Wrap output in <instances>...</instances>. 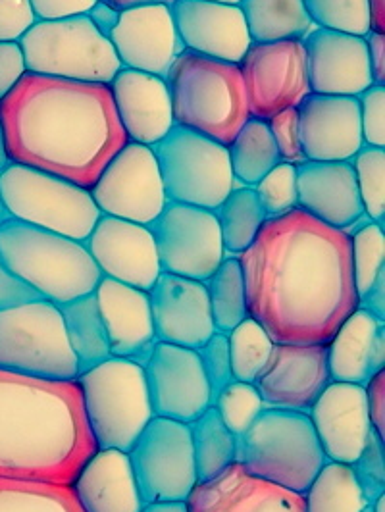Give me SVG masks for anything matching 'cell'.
Masks as SVG:
<instances>
[{"label": "cell", "instance_id": "f6af8a7d", "mask_svg": "<svg viewBox=\"0 0 385 512\" xmlns=\"http://www.w3.org/2000/svg\"><path fill=\"white\" fill-rule=\"evenodd\" d=\"M362 495L368 503L385 495V447L384 437L378 436L376 430L370 432L357 461L349 464Z\"/></svg>", "mask_w": 385, "mask_h": 512}, {"label": "cell", "instance_id": "d590c367", "mask_svg": "<svg viewBox=\"0 0 385 512\" xmlns=\"http://www.w3.org/2000/svg\"><path fill=\"white\" fill-rule=\"evenodd\" d=\"M305 512H362L368 505L349 464L326 462L305 495Z\"/></svg>", "mask_w": 385, "mask_h": 512}, {"label": "cell", "instance_id": "b9f144b4", "mask_svg": "<svg viewBox=\"0 0 385 512\" xmlns=\"http://www.w3.org/2000/svg\"><path fill=\"white\" fill-rule=\"evenodd\" d=\"M312 24L366 37L372 31L368 0H305Z\"/></svg>", "mask_w": 385, "mask_h": 512}, {"label": "cell", "instance_id": "30bf717a", "mask_svg": "<svg viewBox=\"0 0 385 512\" xmlns=\"http://www.w3.org/2000/svg\"><path fill=\"white\" fill-rule=\"evenodd\" d=\"M0 193L10 218L81 243L101 218L89 189L16 162L0 174Z\"/></svg>", "mask_w": 385, "mask_h": 512}, {"label": "cell", "instance_id": "5b68a950", "mask_svg": "<svg viewBox=\"0 0 385 512\" xmlns=\"http://www.w3.org/2000/svg\"><path fill=\"white\" fill-rule=\"evenodd\" d=\"M174 124L230 145L251 118L239 64L183 51L168 68Z\"/></svg>", "mask_w": 385, "mask_h": 512}, {"label": "cell", "instance_id": "7bdbcfd3", "mask_svg": "<svg viewBox=\"0 0 385 512\" xmlns=\"http://www.w3.org/2000/svg\"><path fill=\"white\" fill-rule=\"evenodd\" d=\"M212 407L220 414L231 432L239 437L257 420L258 414L264 410V403L255 384L233 380L218 391Z\"/></svg>", "mask_w": 385, "mask_h": 512}, {"label": "cell", "instance_id": "e7e4bbea", "mask_svg": "<svg viewBox=\"0 0 385 512\" xmlns=\"http://www.w3.org/2000/svg\"><path fill=\"white\" fill-rule=\"evenodd\" d=\"M372 512H385V495L372 503Z\"/></svg>", "mask_w": 385, "mask_h": 512}, {"label": "cell", "instance_id": "f1b7e54d", "mask_svg": "<svg viewBox=\"0 0 385 512\" xmlns=\"http://www.w3.org/2000/svg\"><path fill=\"white\" fill-rule=\"evenodd\" d=\"M83 512H141V499L128 453L97 449L72 482Z\"/></svg>", "mask_w": 385, "mask_h": 512}, {"label": "cell", "instance_id": "d4e9b609", "mask_svg": "<svg viewBox=\"0 0 385 512\" xmlns=\"http://www.w3.org/2000/svg\"><path fill=\"white\" fill-rule=\"evenodd\" d=\"M93 293L110 355L145 366L156 345L149 293L104 276Z\"/></svg>", "mask_w": 385, "mask_h": 512}, {"label": "cell", "instance_id": "be15d7a7", "mask_svg": "<svg viewBox=\"0 0 385 512\" xmlns=\"http://www.w3.org/2000/svg\"><path fill=\"white\" fill-rule=\"evenodd\" d=\"M8 218H10V212H8V208L4 205V199H2V193H0V224L6 222Z\"/></svg>", "mask_w": 385, "mask_h": 512}, {"label": "cell", "instance_id": "9f6ffc18", "mask_svg": "<svg viewBox=\"0 0 385 512\" xmlns=\"http://www.w3.org/2000/svg\"><path fill=\"white\" fill-rule=\"evenodd\" d=\"M385 272L359 299V308L385 322Z\"/></svg>", "mask_w": 385, "mask_h": 512}, {"label": "cell", "instance_id": "484cf974", "mask_svg": "<svg viewBox=\"0 0 385 512\" xmlns=\"http://www.w3.org/2000/svg\"><path fill=\"white\" fill-rule=\"evenodd\" d=\"M297 208L335 230L349 231L364 218L351 162L297 164Z\"/></svg>", "mask_w": 385, "mask_h": 512}, {"label": "cell", "instance_id": "277c9868", "mask_svg": "<svg viewBox=\"0 0 385 512\" xmlns=\"http://www.w3.org/2000/svg\"><path fill=\"white\" fill-rule=\"evenodd\" d=\"M0 264L58 307L93 293L103 278L81 241L14 218L0 224Z\"/></svg>", "mask_w": 385, "mask_h": 512}, {"label": "cell", "instance_id": "3957f363", "mask_svg": "<svg viewBox=\"0 0 385 512\" xmlns=\"http://www.w3.org/2000/svg\"><path fill=\"white\" fill-rule=\"evenodd\" d=\"M95 451L76 380L0 370V478L72 486Z\"/></svg>", "mask_w": 385, "mask_h": 512}, {"label": "cell", "instance_id": "7402d4cb", "mask_svg": "<svg viewBox=\"0 0 385 512\" xmlns=\"http://www.w3.org/2000/svg\"><path fill=\"white\" fill-rule=\"evenodd\" d=\"M170 12L187 51L239 64L253 43L239 4L174 0Z\"/></svg>", "mask_w": 385, "mask_h": 512}, {"label": "cell", "instance_id": "681fc988", "mask_svg": "<svg viewBox=\"0 0 385 512\" xmlns=\"http://www.w3.org/2000/svg\"><path fill=\"white\" fill-rule=\"evenodd\" d=\"M35 22L29 0H0V43H18Z\"/></svg>", "mask_w": 385, "mask_h": 512}, {"label": "cell", "instance_id": "1f68e13d", "mask_svg": "<svg viewBox=\"0 0 385 512\" xmlns=\"http://www.w3.org/2000/svg\"><path fill=\"white\" fill-rule=\"evenodd\" d=\"M58 308L62 314L70 349L76 357L79 374L112 357L95 293L79 297L76 301H70Z\"/></svg>", "mask_w": 385, "mask_h": 512}, {"label": "cell", "instance_id": "836d02e7", "mask_svg": "<svg viewBox=\"0 0 385 512\" xmlns=\"http://www.w3.org/2000/svg\"><path fill=\"white\" fill-rule=\"evenodd\" d=\"M228 154L233 178L241 181L245 187H255L272 168L282 162L268 122L258 118H249L237 131L228 145Z\"/></svg>", "mask_w": 385, "mask_h": 512}, {"label": "cell", "instance_id": "7dc6e473", "mask_svg": "<svg viewBox=\"0 0 385 512\" xmlns=\"http://www.w3.org/2000/svg\"><path fill=\"white\" fill-rule=\"evenodd\" d=\"M268 128L276 143L282 162L301 164L305 160L303 143H301V126H299V110L297 106L285 108L268 120Z\"/></svg>", "mask_w": 385, "mask_h": 512}, {"label": "cell", "instance_id": "11a10c76", "mask_svg": "<svg viewBox=\"0 0 385 512\" xmlns=\"http://www.w3.org/2000/svg\"><path fill=\"white\" fill-rule=\"evenodd\" d=\"M364 39L372 81L374 85H385V35L380 31H370Z\"/></svg>", "mask_w": 385, "mask_h": 512}, {"label": "cell", "instance_id": "83f0119b", "mask_svg": "<svg viewBox=\"0 0 385 512\" xmlns=\"http://www.w3.org/2000/svg\"><path fill=\"white\" fill-rule=\"evenodd\" d=\"M185 503L189 512H305L303 495L253 478L237 462L197 484Z\"/></svg>", "mask_w": 385, "mask_h": 512}, {"label": "cell", "instance_id": "2e32d148", "mask_svg": "<svg viewBox=\"0 0 385 512\" xmlns=\"http://www.w3.org/2000/svg\"><path fill=\"white\" fill-rule=\"evenodd\" d=\"M143 368L154 416L191 424L212 407L210 384L195 349L156 341Z\"/></svg>", "mask_w": 385, "mask_h": 512}, {"label": "cell", "instance_id": "94428289", "mask_svg": "<svg viewBox=\"0 0 385 512\" xmlns=\"http://www.w3.org/2000/svg\"><path fill=\"white\" fill-rule=\"evenodd\" d=\"M141 512H189L187 503H149Z\"/></svg>", "mask_w": 385, "mask_h": 512}, {"label": "cell", "instance_id": "db71d44e", "mask_svg": "<svg viewBox=\"0 0 385 512\" xmlns=\"http://www.w3.org/2000/svg\"><path fill=\"white\" fill-rule=\"evenodd\" d=\"M37 299L41 297L31 287H27L26 283L18 280L0 264V310L29 303V301H37Z\"/></svg>", "mask_w": 385, "mask_h": 512}, {"label": "cell", "instance_id": "7c38bea8", "mask_svg": "<svg viewBox=\"0 0 385 512\" xmlns=\"http://www.w3.org/2000/svg\"><path fill=\"white\" fill-rule=\"evenodd\" d=\"M128 455L145 505L185 503L199 484L189 424L154 416Z\"/></svg>", "mask_w": 385, "mask_h": 512}, {"label": "cell", "instance_id": "44dd1931", "mask_svg": "<svg viewBox=\"0 0 385 512\" xmlns=\"http://www.w3.org/2000/svg\"><path fill=\"white\" fill-rule=\"evenodd\" d=\"M147 293L156 341L197 351L216 333L205 282L160 272Z\"/></svg>", "mask_w": 385, "mask_h": 512}, {"label": "cell", "instance_id": "9c48e42d", "mask_svg": "<svg viewBox=\"0 0 385 512\" xmlns=\"http://www.w3.org/2000/svg\"><path fill=\"white\" fill-rule=\"evenodd\" d=\"M0 370L54 382L77 380L58 305L37 299L0 310Z\"/></svg>", "mask_w": 385, "mask_h": 512}, {"label": "cell", "instance_id": "ee69618b", "mask_svg": "<svg viewBox=\"0 0 385 512\" xmlns=\"http://www.w3.org/2000/svg\"><path fill=\"white\" fill-rule=\"evenodd\" d=\"M253 189L268 218L297 208V164L280 162Z\"/></svg>", "mask_w": 385, "mask_h": 512}, {"label": "cell", "instance_id": "816d5d0a", "mask_svg": "<svg viewBox=\"0 0 385 512\" xmlns=\"http://www.w3.org/2000/svg\"><path fill=\"white\" fill-rule=\"evenodd\" d=\"M37 20H62L87 14L97 0H29Z\"/></svg>", "mask_w": 385, "mask_h": 512}, {"label": "cell", "instance_id": "52a82bcc", "mask_svg": "<svg viewBox=\"0 0 385 512\" xmlns=\"http://www.w3.org/2000/svg\"><path fill=\"white\" fill-rule=\"evenodd\" d=\"M76 382L97 449L129 453L154 418L145 368L133 360L110 357L81 372Z\"/></svg>", "mask_w": 385, "mask_h": 512}, {"label": "cell", "instance_id": "5bb4252c", "mask_svg": "<svg viewBox=\"0 0 385 512\" xmlns=\"http://www.w3.org/2000/svg\"><path fill=\"white\" fill-rule=\"evenodd\" d=\"M104 216L149 226L168 203L153 147L128 141L89 189Z\"/></svg>", "mask_w": 385, "mask_h": 512}, {"label": "cell", "instance_id": "03108f58", "mask_svg": "<svg viewBox=\"0 0 385 512\" xmlns=\"http://www.w3.org/2000/svg\"><path fill=\"white\" fill-rule=\"evenodd\" d=\"M210 2H222V4H239L241 0H210Z\"/></svg>", "mask_w": 385, "mask_h": 512}, {"label": "cell", "instance_id": "6125c7cd", "mask_svg": "<svg viewBox=\"0 0 385 512\" xmlns=\"http://www.w3.org/2000/svg\"><path fill=\"white\" fill-rule=\"evenodd\" d=\"M10 164V156H8V147H6V135H4V128L0 122V174L8 168Z\"/></svg>", "mask_w": 385, "mask_h": 512}, {"label": "cell", "instance_id": "8fae6325", "mask_svg": "<svg viewBox=\"0 0 385 512\" xmlns=\"http://www.w3.org/2000/svg\"><path fill=\"white\" fill-rule=\"evenodd\" d=\"M168 201L216 210L235 189L228 147L176 126L153 147Z\"/></svg>", "mask_w": 385, "mask_h": 512}, {"label": "cell", "instance_id": "6f0895ef", "mask_svg": "<svg viewBox=\"0 0 385 512\" xmlns=\"http://www.w3.org/2000/svg\"><path fill=\"white\" fill-rule=\"evenodd\" d=\"M87 18L93 22V26L103 33L104 37H108L110 31L116 27L118 20H120V12L97 0V4L87 12Z\"/></svg>", "mask_w": 385, "mask_h": 512}, {"label": "cell", "instance_id": "8992f818", "mask_svg": "<svg viewBox=\"0 0 385 512\" xmlns=\"http://www.w3.org/2000/svg\"><path fill=\"white\" fill-rule=\"evenodd\" d=\"M235 462L253 478L305 495L328 461L307 412L264 409L237 437Z\"/></svg>", "mask_w": 385, "mask_h": 512}, {"label": "cell", "instance_id": "d6986e66", "mask_svg": "<svg viewBox=\"0 0 385 512\" xmlns=\"http://www.w3.org/2000/svg\"><path fill=\"white\" fill-rule=\"evenodd\" d=\"M108 41L122 68L164 77L183 51L168 4L137 6L120 12Z\"/></svg>", "mask_w": 385, "mask_h": 512}, {"label": "cell", "instance_id": "f35d334b", "mask_svg": "<svg viewBox=\"0 0 385 512\" xmlns=\"http://www.w3.org/2000/svg\"><path fill=\"white\" fill-rule=\"evenodd\" d=\"M233 380L255 384L272 353L274 341L253 318H245L228 333Z\"/></svg>", "mask_w": 385, "mask_h": 512}, {"label": "cell", "instance_id": "f5cc1de1", "mask_svg": "<svg viewBox=\"0 0 385 512\" xmlns=\"http://www.w3.org/2000/svg\"><path fill=\"white\" fill-rule=\"evenodd\" d=\"M366 407L372 428L385 439V372H378L364 384Z\"/></svg>", "mask_w": 385, "mask_h": 512}, {"label": "cell", "instance_id": "8d00e7d4", "mask_svg": "<svg viewBox=\"0 0 385 512\" xmlns=\"http://www.w3.org/2000/svg\"><path fill=\"white\" fill-rule=\"evenodd\" d=\"M205 283L214 328L216 332L230 333L249 316L239 258L226 256Z\"/></svg>", "mask_w": 385, "mask_h": 512}, {"label": "cell", "instance_id": "ba28073f", "mask_svg": "<svg viewBox=\"0 0 385 512\" xmlns=\"http://www.w3.org/2000/svg\"><path fill=\"white\" fill-rule=\"evenodd\" d=\"M18 43L31 74L108 85L122 70L112 43L87 14L37 20Z\"/></svg>", "mask_w": 385, "mask_h": 512}, {"label": "cell", "instance_id": "ffe728a7", "mask_svg": "<svg viewBox=\"0 0 385 512\" xmlns=\"http://www.w3.org/2000/svg\"><path fill=\"white\" fill-rule=\"evenodd\" d=\"M303 45L310 93L359 97L374 85L364 37L316 27Z\"/></svg>", "mask_w": 385, "mask_h": 512}, {"label": "cell", "instance_id": "e575fe53", "mask_svg": "<svg viewBox=\"0 0 385 512\" xmlns=\"http://www.w3.org/2000/svg\"><path fill=\"white\" fill-rule=\"evenodd\" d=\"M214 214L226 253L237 256L251 247L258 231L268 220L253 187L233 189Z\"/></svg>", "mask_w": 385, "mask_h": 512}, {"label": "cell", "instance_id": "6da1fadb", "mask_svg": "<svg viewBox=\"0 0 385 512\" xmlns=\"http://www.w3.org/2000/svg\"><path fill=\"white\" fill-rule=\"evenodd\" d=\"M247 312L274 343H330L359 308L351 233L293 208L268 218L239 255Z\"/></svg>", "mask_w": 385, "mask_h": 512}, {"label": "cell", "instance_id": "74e56055", "mask_svg": "<svg viewBox=\"0 0 385 512\" xmlns=\"http://www.w3.org/2000/svg\"><path fill=\"white\" fill-rule=\"evenodd\" d=\"M0 512H83L68 484L0 478Z\"/></svg>", "mask_w": 385, "mask_h": 512}, {"label": "cell", "instance_id": "d6a6232c", "mask_svg": "<svg viewBox=\"0 0 385 512\" xmlns=\"http://www.w3.org/2000/svg\"><path fill=\"white\" fill-rule=\"evenodd\" d=\"M197 482L218 478L237 461V436L224 424L214 407L189 424Z\"/></svg>", "mask_w": 385, "mask_h": 512}, {"label": "cell", "instance_id": "4316f807", "mask_svg": "<svg viewBox=\"0 0 385 512\" xmlns=\"http://www.w3.org/2000/svg\"><path fill=\"white\" fill-rule=\"evenodd\" d=\"M108 87L128 141L154 147L174 128L172 101L164 77L122 68Z\"/></svg>", "mask_w": 385, "mask_h": 512}, {"label": "cell", "instance_id": "603a6c76", "mask_svg": "<svg viewBox=\"0 0 385 512\" xmlns=\"http://www.w3.org/2000/svg\"><path fill=\"white\" fill-rule=\"evenodd\" d=\"M297 110L305 160L351 162L362 149L359 97L308 93Z\"/></svg>", "mask_w": 385, "mask_h": 512}, {"label": "cell", "instance_id": "4dcf8cb0", "mask_svg": "<svg viewBox=\"0 0 385 512\" xmlns=\"http://www.w3.org/2000/svg\"><path fill=\"white\" fill-rule=\"evenodd\" d=\"M239 8L253 43L303 41L314 29L305 0H241Z\"/></svg>", "mask_w": 385, "mask_h": 512}, {"label": "cell", "instance_id": "ac0fdd59", "mask_svg": "<svg viewBox=\"0 0 385 512\" xmlns=\"http://www.w3.org/2000/svg\"><path fill=\"white\" fill-rule=\"evenodd\" d=\"M83 245L104 278L149 291L162 272L149 226L101 214Z\"/></svg>", "mask_w": 385, "mask_h": 512}, {"label": "cell", "instance_id": "e0dca14e", "mask_svg": "<svg viewBox=\"0 0 385 512\" xmlns=\"http://www.w3.org/2000/svg\"><path fill=\"white\" fill-rule=\"evenodd\" d=\"M332 382L328 343H274L268 362L255 380L264 409L307 412Z\"/></svg>", "mask_w": 385, "mask_h": 512}, {"label": "cell", "instance_id": "003e7915", "mask_svg": "<svg viewBox=\"0 0 385 512\" xmlns=\"http://www.w3.org/2000/svg\"><path fill=\"white\" fill-rule=\"evenodd\" d=\"M362 512H372V505H368V507H366Z\"/></svg>", "mask_w": 385, "mask_h": 512}, {"label": "cell", "instance_id": "91938a15", "mask_svg": "<svg viewBox=\"0 0 385 512\" xmlns=\"http://www.w3.org/2000/svg\"><path fill=\"white\" fill-rule=\"evenodd\" d=\"M370 16H372V31L384 33L385 29V0H368Z\"/></svg>", "mask_w": 385, "mask_h": 512}, {"label": "cell", "instance_id": "ab89813d", "mask_svg": "<svg viewBox=\"0 0 385 512\" xmlns=\"http://www.w3.org/2000/svg\"><path fill=\"white\" fill-rule=\"evenodd\" d=\"M364 216L370 222L384 226L385 216V149L362 145L359 153L351 160Z\"/></svg>", "mask_w": 385, "mask_h": 512}, {"label": "cell", "instance_id": "f907efd6", "mask_svg": "<svg viewBox=\"0 0 385 512\" xmlns=\"http://www.w3.org/2000/svg\"><path fill=\"white\" fill-rule=\"evenodd\" d=\"M26 60L20 43H0V101L26 76Z\"/></svg>", "mask_w": 385, "mask_h": 512}, {"label": "cell", "instance_id": "f546056e", "mask_svg": "<svg viewBox=\"0 0 385 512\" xmlns=\"http://www.w3.org/2000/svg\"><path fill=\"white\" fill-rule=\"evenodd\" d=\"M385 322L357 308L328 343L332 382L364 385L384 370Z\"/></svg>", "mask_w": 385, "mask_h": 512}, {"label": "cell", "instance_id": "c3c4849f", "mask_svg": "<svg viewBox=\"0 0 385 512\" xmlns=\"http://www.w3.org/2000/svg\"><path fill=\"white\" fill-rule=\"evenodd\" d=\"M364 145L385 147V85H372L359 95Z\"/></svg>", "mask_w": 385, "mask_h": 512}, {"label": "cell", "instance_id": "60d3db41", "mask_svg": "<svg viewBox=\"0 0 385 512\" xmlns=\"http://www.w3.org/2000/svg\"><path fill=\"white\" fill-rule=\"evenodd\" d=\"M351 264L360 299L385 272L384 226L368 222L351 233Z\"/></svg>", "mask_w": 385, "mask_h": 512}, {"label": "cell", "instance_id": "bcb514c9", "mask_svg": "<svg viewBox=\"0 0 385 512\" xmlns=\"http://www.w3.org/2000/svg\"><path fill=\"white\" fill-rule=\"evenodd\" d=\"M197 353L203 364L206 380L212 391V401H214L218 391L233 382L228 333H214L201 349H197Z\"/></svg>", "mask_w": 385, "mask_h": 512}, {"label": "cell", "instance_id": "7a4b0ae2", "mask_svg": "<svg viewBox=\"0 0 385 512\" xmlns=\"http://www.w3.org/2000/svg\"><path fill=\"white\" fill-rule=\"evenodd\" d=\"M10 162L91 189L128 137L110 87L27 72L0 101Z\"/></svg>", "mask_w": 385, "mask_h": 512}, {"label": "cell", "instance_id": "680465c9", "mask_svg": "<svg viewBox=\"0 0 385 512\" xmlns=\"http://www.w3.org/2000/svg\"><path fill=\"white\" fill-rule=\"evenodd\" d=\"M99 2H104V4L112 6V8L118 10V12H124V10H129V8L149 6V4H168V6H170L174 0H99Z\"/></svg>", "mask_w": 385, "mask_h": 512}, {"label": "cell", "instance_id": "4fadbf2b", "mask_svg": "<svg viewBox=\"0 0 385 512\" xmlns=\"http://www.w3.org/2000/svg\"><path fill=\"white\" fill-rule=\"evenodd\" d=\"M149 230L166 274L206 282L226 258L214 210L168 201Z\"/></svg>", "mask_w": 385, "mask_h": 512}, {"label": "cell", "instance_id": "cb8c5ba5", "mask_svg": "<svg viewBox=\"0 0 385 512\" xmlns=\"http://www.w3.org/2000/svg\"><path fill=\"white\" fill-rule=\"evenodd\" d=\"M326 461L353 464L370 436L372 422L364 385L330 382L308 410Z\"/></svg>", "mask_w": 385, "mask_h": 512}, {"label": "cell", "instance_id": "9a60e30c", "mask_svg": "<svg viewBox=\"0 0 385 512\" xmlns=\"http://www.w3.org/2000/svg\"><path fill=\"white\" fill-rule=\"evenodd\" d=\"M251 118L268 122L310 93L303 41L251 43L239 62Z\"/></svg>", "mask_w": 385, "mask_h": 512}]
</instances>
